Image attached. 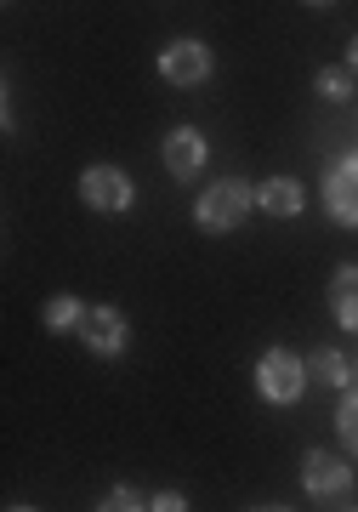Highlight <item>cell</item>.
I'll return each mask as SVG.
<instances>
[{
	"mask_svg": "<svg viewBox=\"0 0 358 512\" xmlns=\"http://www.w3.org/2000/svg\"><path fill=\"white\" fill-rule=\"evenodd\" d=\"M256 205L268 211V217H302L307 211V188L296 177H268V183L256 188Z\"/></svg>",
	"mask_w": 358,
	"mask_h": 512,
	"instance_id": "obj_9",
	"label": "cell"
},
{
	"mask_svg": "<svg viewBox=\"0 0 358 512\" xmlns=\"http://www.w3.org/2000/svg\"><path fill=\"white\" fill-rule=\"evenodd\" d=\"M307 376L347 393V387H353V359H347L341 348H313V353H307Z\"/></svg>",
	"mask_w": 358,
	"mask_h": 512,
	"instance_id": "obj_11",
	"label": "cell"
},
{
	"mask_svg": "<svg viewBox=\"0 0 358 512\" xmlns=\"http://www.w3.org/2000/svg\"><path fill=\"white\" fill-rule=\"evenodd\" d=\"M324 211L341 228H358V148L330 160V171H324Z\"/></svg>",
	"mask_w": 358,
	"mask_h": 512,
	"instance_id": "obj_7",
	"label": "cell"
},
{
	"mask_svg": "<svg viewBox=\"0 0 358 512\" xmlns=\"http://www.w3.org/2000/svg\"><path fill=\"white\" fill-rule=\"evenodd\" d=\"M330 313H336L341 330L358 336V262H341L336 274H330Z\"/></svg>",
	"mask_w": 358,
	"mask_h": 512,
	"instance_id": "obj_10",
	"label": "cell"
},
{
	"mask_svg": "<svg viewBox=\"0 0 358 512\" xmlns=\"http://www.w3.org/2000/svg\"><path fill=\"white\" fill-rule=\"evenodd\" d=\"M80 200H86L91 211L114 217V211H131L137 188H131V177L120 165H86V171H80Z\"/></svg>",
	"mask_w": 358,
	"mask_h": 512,
	"instance_id": "obj_5",
	"label": "cell"
},
{
	"mask_svg": "<svg viewBox=\"0 0 358 512\" xmlns=\"http://www.w3.org/2000/svg\"><path fill=\"white\" fill-rule=\"evenodd\" d=\"M40 319H46L52 336H69V330L86 325V308H80V296H52V302L40 308Z\"/></svg>",
	"mask_w": 358,
	"mask_h": 512,
	"instance_id": "obj_12",
	"label": "cell"
},
{
	"mask_svg": "<svg viewBox=\"0 0 358 512\" xmlns=\"http://www.w3.org/2000/svg\"><path fill=\"white\" fill-rule=\"evenodd\" d=\"M97 512H148L143 490H131V484H114V490L97 501Z\"/></svg>",
	"mask_w": 358,
	"mask_h": 512,
	"instance_id": "obj_15",
	"label": "cell"
},
{
	"mask_svg": "<svg viewBox=\"0 0 358 512\" xmlns=\"http://www.w3.org/2000/svg\"><path fill=\"white\" fill-rule=\"evenodd\" d=\"M251 512H290V507H251Z\"/></svg>",
	"mask_w": 358,
	"mask_h": 512,
	"instance_id": "obj_18",
	"label": "cell"
},
{
	"mask_svg": "<svg viewBox=\"0 0 358 512\" xmlns=\"http://www.w3.org/2000/svg\"><path fill=\"white\" fill-rule=\"evenodd\" d=\"M353 387H358V359H353Z\"/></svg>",
	"mask_w": 358,
	"mask_h": 512,
	"instance_id": "obj_20",
	"label": "cell"
},
{
	"mask_svg": "<svg viewBox=\"0 0 358 512\" xmlns=\"http://www.w3.org/2000/svg\"><path fill=\"white\" fill-rule=\"evenodd\" d=\"M336 439H341V450L358 461V387H347L341 404H336Z\"/></svg>",
	"mask_w": 358,
	"mask_h": 512,
	"instance_id": "obj_14",
	"label": "cell"
},
{
	"mask_svg": "<svg viewBox=\"0 0 358 512\" xmlns=\"http://www.w3.org/2000/svg\"><path fill=\"white\" fill-rule=\"evenodd\" d=\"M313 92H319V97H330V103H353L358 80H353V69H347V63H330V69H319V74H313Z\"/></svg>",
	"mask_w": 358,
	"mask_h": 512,
	"instance_id": "obj_13",
	"label": "cell"
},
{
	"mask_svg": "<svg viewBox=\"0 0 358 512\" xmlns=\"http://www.w3.org/2000/svg\"><path fill=\"white\" fill-rule=\"evenodd\" d=\"M80 342H86L97 359H120V353L131 348V319L120 308H108V302H97V308H86V325H80Z\"/></svg>",
	"mask_w": 358,
	"mask_h": 512,
	"instance_id": "obj_6",
	"label": "cell"
},
{
	"mask_svg": "<svg viewBox=\"0 0 358 512\" xmlns=\"http://www.w3.org/2000/svg\"><path fill=\"white\" fill-rule=\"evenodd\" d=\"M256 393H262V404L290 410L307 393V359L296 348H268L256 359Z\"/></svg>",
	"mask_w": 358,
	"mask_h": 512,
	"instance_id": "obj_2",
	"label": "cell"
},
{
	"mask_svg": "<svg viewBox=\"0 0 358 512\" xmlns=\"http://www.w3.org/2000/svg\"><path fill=\"white\" fill-rule=\"evenodd\" d=\"M341 512H358V507H341Z\"/></svg>",
	"mask_w": 358,
	"mask_h": 512,
	"instance_id": "obj_21",
	"label": "cell"
},
{
	"mask_svg": "<svg viewBox=\"0 0 358 512\" xmlns=\"http://www.w3.org/2000/svg\"><path fill=\"white\" fill-rule=\"evenodd\" d=\"M216 69V57L205 40H171L160 52V80L165 86H182V92H194V86H205Z\"/></svg>",
	"mask_w": 358,
	"mask_h": 512,
	"instance_id": "obj_4",
	"label": "cell"
},
{
	"mask_svg": "<svg viewBox=\"0 0 358 512\" xmlns=\"http://www.w3.org/2000/svg\"><path fill=\"white\" fill-rule=\"evenodd\" d=\"M341 63H347V69H353V80H358V35L347 40V57H341Z\"/></svg>",
	"mask_w": 358,
	"mask_h": 512,
	"instance_id": "obj_17",
	"label": "cell"
},
{
	"mask_svg": "<svg viewBox=\"0 0 358 512\" xmlns=\"http://www.w3.org/2000/svg\"><path fill=\"white\" fill-rule=\"evenodd\" d=\"M6 512H35V507H6Z\"/></svg>",
	"mask_w": 358,
	"mask_h": 512,
	"instance_id": "obj_19",
	"label": "cell"
},
{
	"mask_svg": "<svg viewBox=\"0 0 358 512\" xmlns=\"http://www.w3.org/2000/svg\"><path fill=\"white\" fill-rule=\"evenodd\" d=\"M251 211H256V183H245V177H216L194 200V222L205 234H233V228H245Z\"/></svg>",
	"mask_w": 358,
	"mask_h": 512,
	"instance_id": "obj_1",
	"label": "cell"
},
{
	"mask_svg": "<svg viewBox=\"0 0 358 512\" xmlns=\"http://www.w3.org/2000/svg\"><path fill=\"white\" fill-rule=\"evenodd\" d=\"M205 131L199 126H171L165 131V171H171V183H194L199 171H205Z\"/></svg>",
	"mask_w": 358,
	"mask_h": 512,
	"instance_id": "obj_8",
	"label": "cell"
},
{
	"mask_svg": "<svg viewBox=\"0 0 358 512\" xmlns=\"http://www.w3.org/2000/svg\"><path fill=\"white\" fill-rule=\"evenodd\" d=\"M353 456H330V450H307L302 456V490L313 501H341L353 495Z\"/></svg>",
	"mask_w": 358,
	"mask_h": 512,
	"instance_id": "obj_3",
	"label": "cell"
},
{
	"mask_svg": "<svg viewBox=\"0 0 358 512\" xmlns=\"http://www.w3.org/2000/svg\"><path fill=\"white\" fill-rule=\"evenodd\" d=\"M148 512H188V495H182V490H160L154 501H148Z\"/></svg>",
	"mask_w": 358,
	"mask_h": 512,
	"instance_id": "obj_16",
	"label": "cell"
}]
</instances>
